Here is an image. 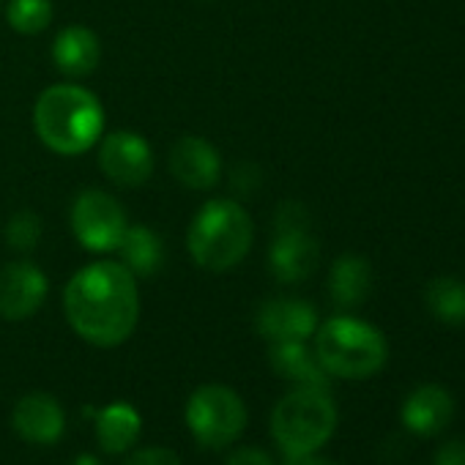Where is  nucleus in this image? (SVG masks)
Segmentation results:
<instances>
[{"mask_svg": "<svg viewBox=\"0 0 465 465\" xmlns=\"http://www.w3.org/2000/svg\"><path fill=\"white\" fill-rule=\"evenodd\" d=\"M6 23L20 36H39L53 23V0H9Z\"/></svg>", "mask_w": 465, "mask_h": 465, "instance_id": "obj_21", "label": "nucleus"}, {"mask_svg": "<svg viewBox=\"0 0 465 465\" xmlns=\"http://www.w3.org/2000/svg\"><path fill=\"white\" fill-rule=\"evenodd\" d=\"M0 12H4V0H0Z\"/></svg>", "mask_w": 465, "mask_h": 465, "instance_id": "obj_28", "label": "nucleus"}, {"mask_svg": "<svg viewBox=\"0 0 465 465\" xmlns=\"http://www.w3.org/2000/svg\"><path fill=\"white\" fill-rule=\"evenodd\" d=\"M427 310L446 326H465V282L457 277H438L424 288Z\"/></svg>", "mask_w": 465, "mask_h": 465, "instance_id": "obj_20", "label": "nucleus"}, {"mask_svg": "<svg viewBox=\"0 0 465 465\" xmlns=\"http://www.w3.org/2000/svg\"><path fill=\"white\" fill-rule=\"evenodd\" d=\"M318 261L321 247L307 227L304 211L299 205H282L277 216V236L269 250L272 274L285 285H296L318 269Z\"/></svg>", "mask_w": 465, "mask_h": 465, "instance_id": "obj_8", "label": "nucleus"}, {"mask_svg": "<svg viewBox=\"0 0 465 465\" xmlns=\"http://www.w3.org/2000/svg\"><path fill=\"white\" fill-rule=\"evenodd\" d=\"M337 405L326 389L296 386L272 411V435L285 457H307L331 440Z\"/></svg>", "mask_w": 465, "mask_h": 465, "instance_id": "obj_5", "label": "nucleus"}, {"mask_svg": "<svg viewBox=\"0 0 465 465\" xmlns=\"http://www.w3.org/2000/svg\"><path fill=\"white\" fill-rule=\"evenodd\" d=\"M285 465H337V462L315 457V454H307V457H285Z\"/></svg>", "mask_w": 465, "mask_h": 465, "instance_id": "obj_26", "label": "nucleus"}, {"mask_svg": "<svg viewBox=\"0 0 465 465\" xmlns=\"http://www.w3.org/2000/svg\"><path fill=\"white\" fill-rule=\"evenodd\" d=\"M64 315L80 340L96 348L124 345L140 321L137 277L113 261L83 266L64 288Z\"/></svg>", "mask_w": 465, "mask_h": 465, "instance_id": "obj_1", "label": "nucleus"}, {"mask_svg": "<svg viewBox=\"0 0 465 465\" xmlns=\"http://www.w3.org/2000/svg\"><path fill=\"white\" fill-rule=\"evenodd\" d=\"M85 416L94 419L96 443L107 454H126L143 430V416L132 402L115 400L104 408H85Z\"/></svg>", "mask_w": 465, "mask_h": 465, "instance_id": "obj_15", "label": "nucleus"}, {"mask_svg": "<svg viewBox=\"0 0 465 465\" xmlns=\"http://www.w3.org/2000/svg\"><path fill=\"white\" fill-rule=\"evenodd\" d=\"M34 129L53 153L83 156L104 134V107L88 88L58 83L36 99Z\"/></svg>", "mask_w": 465, "mask_h": 465, "instance_id": "obj_2", "label": "nucleus"}, {"mask_svg": "<svg viewBox=\"0 0 465 465\" xmlns=\"http://www.w3.org/2000/svg\"><path fill=\"white\" fill-rule=\"evenodd\" d=\"M12 427L23 440L36 446H50L61 440L66 430V413L53 394L34 391L17 400L12 413Z\"/></svg>", "mask_w": 465, "mask_h": 465, "instance_id": "obj_13", "label": "nucleus"}, {"mask_svg": "<svg viewBox=\"0 0 465 465\" xmlns=\"http://www.w3.org/2000/svg\"><path fill=\"white\" fill-rule=\"evenodd\" d=\"M170 173L186 189H213L222 178V156L213 143L200 134H183L173 143L167 156Z\"/></svg>", "mask_w": 465, "mask_h": 465, "instance_id": "obj_11", "label": "nucleus"}, {"mask_svg": "<svg viewBox=\"0 0 465 465\" xmlns=\"http://www.w3.org/2000/svg\"><path fill=\"white\" fill-rule=\"evenodd\" d=\"M255 244V224L250 211L230 197L208 200L192 216L186 230V250L203 272L224 274L236 269Z\"/></svg>", "mask_w": 465, "mask_h": 465, "instance_id": "obj_3", "label": "nucleus"}, {"mask_svg": "<svg viewBox=\"0 0 465 465\" xmlns=\"http://www.w3.org/2000/svg\"><path fill=\"white\" fill-rule=\"evenodd\" d=\"M372 291V269L359 255H342L329 272V296L340 310H353L367 302Z\"/></svg>", "mask_w": 465, "mask_h": 465, "instance_id": "obj_18", "label": "nucleus"}, {"mask_svg": "<svg viewBox=\"0 0 465 465\" xmlns=\"http://www.w3.org/2000/svg\"><path fill=\"white\" fill-rule=\"evenodd\" d=\"M269 361L272 370L296 383V386H310V389H326L329 391V372L321 367L315 351H310L304 342H272L269 348Z\"/></svg>", "mask_w": 465, "mask_h": 465, "instance_id": "obj_17", "label": "nucleus"}, {"mask_svg": "<svg viewBox=\"0 0 465 465\" xmlns=\"http://www.w3.org/2000/svg\"><path fill=\"white\" fill-rule=\"evenodd\" d=\"M72 465H104L96 454H77L74 460H72Z\"/></svg>", "mask_w": 465, "mask_h": 465, "instance_id": "obj_27", "label": "nucleus"}, {"mask_svg": "<svg viewBox=\"0 0 465 465\" xmlns=\"http://www.w3.org/2000/svg\"><path fill=\"white\" fill-rule=\"evenodd\" d=\"M454 416V397L438 383L416 386L402 402V424L421 438L438 435Z\"/></svg>", "mask_w": 465, "mask_h": 465, "instance_id": "obj_14", "label": "nucleus"}, {"mask_svg": "<svg viewBox=\"0 0 465 465\" xmlns=\"http://www.w3.org/2000/svg\"><path fill=\"white\" fill-rule=\"evenodd\" d=\"M227 465H277V462L261 446H242L227 457Z\"/></svg>", "mask_w": 465, "mask_h": 465, "instance_id": "obj_24", "label": "nucleus"}, {"mask_svg": "<svg viewBox=\"0 0 465 465\" xmlns=\"http://www.w3.org/2000/svg\"><path fill=\"white\" fill-rule=\"evenodd\" d=\"M102 45L99 36L85 25H66L53 39V64L69 80L91 77L99 66Z\"/></svg>", "mask_w": 465, "mask_h": 465, "instance_id": "obj_16", "label": "nucleus"}, {"mask_svg": "<svg viewBox=\"0 0 465 465\" xmlns=\"http://www.w3.org/2000/svg\"><path fill=\"white\" fill-rule=\"evenodd\" d=\"M69 224L83 250L104 255L115 252L129 227L124 205L104 189H83L69 211Z\"/></svg>", "mask_w": 465, "mask_h": 465, "instance_id": "obj_7", "label": "nucleus"}, {"mask_svg": "<svg viewBox=\"0 0 465 465\" xmlns=\"http://www.w3.org/2000/svg\"><path fill=\"white\" fill-rule=\"evenodd\" d=\"M183 419L194 443L203 449H227L247 427V405L230 386L205 383L189 394Z\"/></svg>", "mask_w": 465, "mask_h": 465, "instance_id": "obj_6", "label": "nucleus"}, {"mask_svg": "<svg viewBox=\"0 0 465 465\" xmlns=\"http://www.w3.org/2000/svg\"><path fill=\"white\" fill-rule=\"evenodd\" d=\"M258 334L269 342H307L318 329V312L304 299H269L255 318Z\"/></svg>", "mask_w": 465, "mask_h": 465, "instance_id": "obj_12", "label": "nucleus"}, {"mask_svg": "<svg viewBox=\"0 0 465 465\" xmlns=\"http://www.w3.org/2000/svg\"><path fill=\"white\" fill-rule=\"evenodd\" d=\"M42 216L36 211H17L9 224H6V239H9V247L17 250V252H34L42 242Z\"/></svg>", "mask_w": 465, "mask_h": 465, "instance_id": "obj_22", "label": "nucleus"}, {"mask_svg": "<svg viewBox=\"0 0 465 465\" xmlns=\"http://www.w3.org/2000/svg\"><path fill=\"white\" fill-rule=\"evenodd\" d=\"M124 465H181V457L170 446H145L132 451Z\"/></svg>", "mask_w": 465, "mask_h": 465, "instance_id": "obj_23", "label": "nucleus"}, {"mask_svg": "<svg viewBox=\"0 0 465 465\" xmlns=\"http://www.w3.org/2000/svg\"><path fill=\"white\" fill-rule=\"evenodd\" d=\"M315 356L331 378L364 381L383 370L389 359L386 337L367 321L334 315L315 329Z\"/></svg>", "mask_w": 465, "mask_h": 465, "instance_id": "obj_4", "label": "nucleus"}, {"mask_svg": "<svg viewBox=\"0 0 465 465\" xmlns=\"http://www.w3.org/2000/svg\"><path fill=\"white\" fill-rule=\"evenodd\" d=\"M115 252L121 255V263L134 277H153L164 261L162 239L145 224H129Z\"/></svg>", "mask_w": 465, "mask_h": 465, "instance_id": "obj_19", "label": "nucleus"}, {"mask_svg": "<svg viewBox=\"0 0 465 465\" xmlns=\"http://www.w3.org/2000/svg\"><path fill=\"white\" fill-rule=\"evenodd\" d=\"M99 167L113 183L134 189L153 175V151L143 134L132 129H113L102 134Z\"/></svg>", "mask_w": 465, "mask_h": 465, "instance_id": "obj_9", "label": "nucleus"}, {"mask_svg": "<svg viewBox=\"0 0 465 465\" xmlns=\"http://www.w3.org/2000/svg\"><path fill=\"white\" fill-rule=\"evenodd\" d=\"M435 465H465V438L446 440L435 451Z\"/></svg>", "mask_w": 465, "mask_h": 465, "instance_id": "obj_25", "label": "nucleus"}, {"mask_svg": "<svg viewBox=\"0 0 465 465\" xmlns=\"http://www.w3.org/2000/svg\"><path fill=\"white\" fill-rule=\"evenodd\" d=\"M50 293L47 274L31 261H15L0 269V318L28 321L34 318Z\"/></svg>", "mask_w": 465, "mask_h": 465, "instance_id": "obj_10", "label": "nucleus"}]
</instances>
